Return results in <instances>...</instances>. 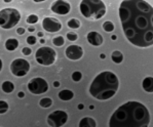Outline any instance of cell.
<instances>
[{
    "instance_id": "cell-1",
    "label": "cell",
    "mask_w": 153,
    "mask_h": 127,
    "mask_svg": "<svg viewBox=\"0 0 153 127\" xmlns=\"http://www.w3.org/2000/svg\"><path fill=\"white\" fill-rule=\"evenodd\" d=\"M124 36L138 47L153 45V6L144 0H124L118 9Z\"/></svg>"
},
{
    "instance_id": "cell-2",
    "label": "cell",
    "mask_w": 153,
    "mask_h": 127,
    "mask_svg": "<svg viewBox=\"0 0 153 127\" xmlns=\"http://www.w3.org/2000/svg\"><path fill=\"white\" fill-rule=\"evenodd\" d=\"M150 122L148 109L139 102H128L111 116L110 127H147Z\"/></svg>"
},
{
    "instance_id": "cell-3",
    "label": "cell",
    "mask_w": 153,
    "mask_h": 127,
    "mask_svg": "<svg viewBox=\"0 0 153 127\" xmlns=\"http://www.w3.org/2000/svg\"><path fill=\"white\" fill-rule=\"evenodd\" d=\"M119 87V80L113 72L105 71L99 74L89 87L91 96L100 100H106L115 95Z\"/></svg>"
},
{
    "instance_id": "cell-4",
    "label": "cell",
    "mask_w": 153,
    "mask_h": 127,
    "mask_svg": "<svg viewBox=\"0 0 153 127\" xmlns=\"http://www.w3.org/2000/svg\"><path fill=\"white\" fill-rule=\"evenodd\" d=\"M79 9L81 15L88 20H100L106 13V5L101 0H83Z\"/></svg>"
},
{
    "instance_id": "cell-5",
    "label": "cell",
    "mask_w": 153,
    "mask_h": 127,
    "mask_svg": "<svg viewBox=\"0 0 153 127\" xmlns=\"http://www.w3.org/2000/svg\"><path fill=\"white\" fill-rule=\"evenodd\" d=\"M21 20V13L16 8H4L0 10V27L5 30L11 29L19 24Z\"/></svg>"
},
{
    "instance_id": "cell-6",
    "label": "cell",
    "mask_w": 153,
    "mask_h": 127,
    "mask_svg": "<svg viewBox=\"0 0 153 127\" xmlns=\"http://www.w3.org/2000/svg\"><path fill=\"white\" fill-rule=\"evenodd\" d=\"M56 52L55 49L48 46L40 47L36 50L35 53V60L38 63L42 66H51L56 62Z\"/></svg>"
},
{
    "instance_id": "cell-7",
    "label": "cell",
    "mask_w": 153,
    "mask_h": 127,
    "mask_svg": "<svg viewBox=\"0 0 153 127\" xmlns=\"http://www.w3.org/2000/svg\"><path fill=\"white\" fill-rule=\"evenodd\" d=\"M10 71L16 77H24L30 71V63L24 58H16L10 63Z\"/></svg>"
},
{
    "instance_id": "cell-8",
    "label": "cell",
    "mask_w": 153,
    "mask_h": 127,
    "mask_svg": "<svg viewBox=\"0 0 153 127\" xmlns=\"http://www.w3.org/2000/svg\"><path fill=\"white\" fill-rule=\"evenodd\" d=\"M28 89L33 95H42L48 90V84L43 78L36 77L30 80L28 83Z\"/></svg>"
},
{
    "instance_id": "cell-9",
    "label": "cell",
    "mask_w": 153,
    "mask_h": 127,
    "mask_svg": "<svg viewBox=\"0 0 153 127\" xmlns=\"http://www.w3.org/2000/svg\"><path fill=\"white\" fill-rule=\"evenodd\" d=\"M68 121V114L62 110H56L48 116V123L51 127H61Z\"/></svg>"
},
{
    "instance_id": "cell-10",
    "label": "cell",
    "mask_w": 153,
    "mask_h": 127,
    "mask_svg": "<svg viewBox=\"0 0 153 127\" xmlns=\"http://www.w3.org/2000/svg\"><path fill=\"white\" fill-rule=\"evenodd\" d=\"M62 23L56 18L48 16V18H44L43 21H42V28L49 33L59 32L62 29Z\"/></svg>"
},
{
    "instance_id": "cell-11",
    "label": "cell",
    "mask_w": 153,
    "mask_h": 127,
    "mask_svg": "<svg viewBox=\"0 0 153 127\" xmlns=\"http://www.w3.org/2000/svg\"><path fill=\"white\" fill-rule=\"evenodd\" d=\"M51 9L53 13H56V15L66 16L71 10V5H70V3H68V2H66V1L58 0V1L53 2Z\"/></svg>"
},
{
    "instance_id": "cell-12",
    "label": "cell",
    "mask_w": 153,
    "mask_h": 127,
    "mask_svg": "<svg viewBox=\"0 0 153 127\" xmlns=\"http://www.w3.org/2000/svg\"><path fill=\"white\" fill-rule=\"evenodd\" d=\"M65 55L67 56V58H69V60L78 61V60H80L82 58V55H83V49H82L81 46L72 44V45H69L66 48Z\"/></svg>"
},
{
    "instance_id": "cell-13",
    "label": "cell",
    "mask_w": 153,
    "mask_h": 127,
    "mask_svg": "<svg viewBox=\"0 0 153 127\" xmlns=\"http://www.w3.org/2000/svg\"><path fill=\"white\" fill-rule=\"evenodd\" d=\"M86 39H88V43L91 44L93 46H100L103 44L104 42V39H103V36L101 34H99L98 32L96 31H91L89 32L86 36Z\"/></svg>"
},
{
    "instance_id": "cell-14",
    "label": "cell",
    "mask_w": 153,
    "mask_h": 127,
    "mask_svg": "<svg viewBox=\"0 0 153 127\" xmlns=\"http://www.w3.org/2000/svg\"><path fill=\"white\" fill-rule=\"evenodd\" d=\"M58 95L61 100L67 102V100H72L73 96H74V92L72 90H70V89H64V90H61Z\"/></svg>"
},
{
    "instance_id": "cell-15",
    "label": "cell",
    "mask_w": 153,
    "mask_h": 127,
    "mask_svg": "<svg viewBox=\"0 0 153 127\" xmlns=\"http://www.w3.org/2000/svg\"><path fill=\"white\" fill-rule=\"evenodd\" d=\"M142 86L146 92H153V77H146L143 80Z\"/></svg>"
},
{
    "instance_id": "cell-16",
    "label": "cell",
    "mask_w": 153,
    "mask_h": 127,
    "mask_svg": "<svg viewBox=\"0 0 153 127\" xmlns=\"http://www.w3.org/2000/svg\"><path fill=\"white\" fill-rule=\"evenodd\" d=\"M97 123H96L95 119L91 118V117H85L82 118L79 122V127H96Z\"/></svg>"
},
{
    "instance_id": "cell-17",
    "label": "cell",
    "mask_w": 153,
    "mask_h": 127,
    "mask_svg": "<svg viewBox=\"0 0 153 127\" xmlns=\"http://www.w3.org/2000/svg\"><path fill=\"white\" fill-rule=\"evenodd\" d=\"M19 41L16 38H8L5 41V48L9 51H13L18 48Z\"/></svg>"
},
{
    "instance_id": "cell-18",
    "label": "cell",
    "mask_w": 153,
    "mask_h": 127,
    "mask_svg": "<svg viewBox=\"0 0 153 127\" xmlns=\"http://www.w3.org/2000/svg\"><path fill=\"white\" fill-rule=\"evenodd\" d=\"M15 90V85L11 81H4L2 83V91L5 93H11Z\"/></svg>"
},
{
    "instance_id": "cell-19",
    "label": "cell",
    "mask_w": 153,
    "mask_h": 127,
    "mask_svg": "<svg viewBox=\"0 0 153 127\" xmlns=\"http://www.w3.org/2000/svg\"><path fill=\"white\" fill-rule=\"evenodd\" d=\"M111 58L115 63H122V61H123V55H122L120 51L115 50L112 52Z\"/></svg>"
},
{
    "instance_id": "cell-20",
    "label": "cell",
    "mask_w": 153,
    "mask_h": 127,
    "mask_svg": "<svg viewBox=\"0 0 153 127\" xmlns=\"http://www.w3.org/2000/svg\"><path fill=\"white\" fill-rule=\"evenodd\" d=\"M80 21L77 20V18H71V20L68 21L67 23V26L69 28H71V29H78L79 27H80Z\"/></svg>"
},
{
    "instance_id": "cell-21",
    "label": "cell",
    "mask_w": 153,
    "mask_h": 127,
    "mask_svg": "<svg viewBox=\"0 0 153 127\" xmlns=\"http://www.w3.org/2000/svg\"><path fill=\"white\" fill-rule=\"evenodd\" d=\"M39 105H40L41 108H44V109H48V108L51 107L53 105V100L49 97H44L41 98L40 102H39Z\"/></svg>"
},
{
    "instance_id": "cell-22",
    "label": "cell",
    "mask_w": 153,
    "mask_h": 127,
    "mask_svg": "<svg viewBox=\"0 0 153 127\" xmlns=\"http://www.w3.org/2000/svg\"><path fill=\"white\" fill-rule=\"evenodd\" d=\"M53 43L55 46H58V47H61L65 44V39L64 37L62 36H56L53 39Z\"/></svg>"
},
{
    "instance_id": "cell-23",
    "label": "cell",
    "mask_w": 153,
    "mask_h": 127,
    "mask_svg": "<svg viewBox=\"0 0 153 127\" xmlns=\"http://www.w3.org/2000/svg\"><path fill=\"white\" fill-rule=\"evenodd\" d=\"M103 29H104V31L106 32H112L113 30H114V24H113L112 22H110V21H107V22H105L104 24H103Z\"/></svg>"
},
{
    "instance_id": "cell-24",
    "label": "cell",
    "mask_w": 153,
    "mask_h": 127,
    "mask_svg": "<svg viewBox=\"0 0 153 127\" xmlns=\"http://www.w3.org/2000/svg\"><path fill=\"white\" fill-rule=\"evenodd\" d=\"M8 111V103L4 100H0V114H5Z\"/></svg>"
},
{
    "instance_id": "cell-25",
    "label": "cell",
    "mask_w": 153,
    "mask_h": 127,
    "mask_svg": "<svg viewBox=\"0 0 153 127\" xmlns=\"http://www.w3.org/2000/svg\"><path fill=\"white\" fill-rule=\"evenodd\" d=\"M37 22H38V16H37V15H30L27 18V23H28V24L34 25V24H36Z\"/></svg>"
},
{
    "instance_id": "cell-26",
    "label": "cell",
    "mask_w": 153,
    "mask_h": 127,
    "mask_svg": "<svg viewBox=\"0 0 153 127\" xmlns=\"http://www.w3.org/2000/svg\"><path fill=\"white\" fill-rule=\"evenodd\" d=\"M71 77H72V80L74 82H79L82 79V74H81V72H79V71H75V72L72 73Z\"/></svg>"
},
{
    "instance_id": "cell-27",
    "label": "cell",
    "mask_w": 153,
    "mask_h": 127,
    "mask_svg": "<svg viewBox=\"0 0 153 127\" xmlns=\"http://www.w3.org/2000/svg\"><path fill=\"white\" fill-rule=\"evenodd\" d=\"M67 38L68 40H70V41H75V40L78 39V35L74 32H69V33H67Z\"/></svg>"
},
{
    "instance_id": "cell-28",
    "label": "cell",
    "mask_w": 153,
    "mask_h": 127,
    "mask_svg": "<svg viewBox=\"0 0 153 127\" xmlns=\"http://www.w3.org/2000/svg\"><path fill=\"white\" fill-rule=\"evenodd\" d=\"M26 41H27V43L29 44V45H34V44H36L37 39L35 36H29L27 39H26Z\"/></svg>"
},
{
    "instance_id": "cell-29",
    "label": "cell",
    "mask_w": 153,
    "mask_h": 127,
    "mask_svg": "<svg viewBox=\"0 0 153 127\" xmlns=\"http://www.w3.org/2000/svg\"><path fill=\"white\" fill-rule=\"evenodd\" d=\"M22 53L24 55H30L32 53V49L31 47H23L22 49Z\"/></svg>"
},
{
    "instance_id": "cell-30",
    "label": "cell",
    "mask_w": 153,
    "mask_h": 127,
    "mask_svg": "<svg viewBox=\"0 0 153 127\" xmlns=\"http://www.w3.org/2000/svg\"><path fill=\"white\" fill-rule=\"evenodd\" d=\"M25 32H26V30L24 28H18V29H16V34L18 35H23V34H25Z\"/></svg>"
},
{
    "instance_id": "cell-31",
    "label": "cell",
    "mask_w": 153,
    "mask_h": 127,
    "mask_svg": "<svg viewBox=\"0 0 153 127\" xmlns=\"http://www.w3.org/2000/svg\"><path fill=\"white\" fill-rule=\"evenodd\" d=\"M53 87L58 88V87H60V86H61V83H60V82H59V81H53Z\"/></svg>"
},
{
    "instance_id": "cell-32",
    "label": "cell",
    "mask_w": 153,
    "mask_h": 127,
    "mask_svg": "<svg viewBox=\"0 0 153 127\" xmlns=\"http://www.w3.org/2000/svg\"><path fill=\"white\" fill-rule=\"evenodd\" d=\"M18 96H19V97H20V98H23V97H24V96H25V93L23 92V91H20V92L18 93Z\"/></svg>"
},
{
    "instance_id": "cell-33",
    "label": "cell",
    "mask_w": 153,
    "mask_h": 127,
    "mask_svg": "<svg viewBox=\"0 0 153 127\" xmlns=\"http://www.w3.org/2000/svg\"><path fill=\"white\" fill-rule=\"evenodd\" d=\"M77 108H78V110H83V109H84V106H83V103H79V105H78V107H77Z\"/></svg>"
},
{
    "instance_id": "cell-34",
    "label": "cell",
    "mask_w": 153,
    "mask_h": 127,
    "mask_svg": "<svg viewBox=\"0 0 153 127\" xmlns=\"http://www.w3.org/2000/svg\"><path fill=\"white\" fill-rule=\"evenodd\" d=\"M28 31H29V32H34L35 31V28H33V27L29 28V29H28Z\"/></svg>"
},
{
    "instance_id": "cell-35",
    "label": "cell",
    "mask_w": 153,
    "mask_h": 127,
    "mask_svg": "<svg viewBox=\"0 0 153 127\" xmlns=\"http://www.w3.org/2000/svg\"><path fill=\"white\" fill-rule=\"evenodd\" d=\"M2 67H3V63H2V61H1V58H0V72H1V70H2Z\"/></svg>"
},
{
    "instance_id": "cell-36",
    "label": "cell",
    "mask_w": 153,
    "mask_h": 127,
    "mask_svg": "<svg viewBox=\"0 0 153 127\" xmlns=\"http://www.w3.org/2000/svg\"><path fill=\"white\" fill-rule=\"evenodd\" d=\"M37 36H38V37H42V36H43V33H42V32H38V33H37Z\"/></svg>"
},
{
    "instance_id": "cell-37",
    "label": "cell",
    "mask_w": 153,
    "mask_h": 127,
    "mask_svg": "<svg viewBox=\"0 0 153 127\" xmlns=\"http://www.w3.org/2000/svg\"><path fill=\"white\" fill-rule=\"evenodd\" d=\"M100 58H102V60H104V58H106V55H104V53H101V55H100Z\"/></svg>"
},
{
    "instance_id": "cell-38",
    "label": "cell",
    "mask_w": 153,
    "mask_h": 127,
    "mask_svg": "<svg viewBox=\"0 0 153 127\" xmlns=\"http://www.w3.org/2000/svg\"><path fill=\"white\" fill-rule=\"evenodd\" d=\"M40 43H41V44H44V43H45V39H40Z\"/></svg>"
},
{
    "instance_id": "cell-39",
    "label": "cell",
    "mask_w": 153,
    "mask_h": 127,
    "mask_svg": "<svg viewBox=\"0 0 153 127\" xmlns=\"http://www.w3.org/2000/svg\"><path fill=\"white\" fill-rule=\"evenodd\" d=\"M111 39L112 40H116V36H115V35H113V36L111 37Z\"/></svg>"
},
{
    "instance_id": "cell-40",
    "label": "cell",
    "mask_w": 153,
    "mask_h": 127,
    "mask_svg": "<svg viewBox=\"0 0 153 127\" xmlns=\"http://www.w3.org/2000/svg\"><path fill=\"white\" fill-rule=\"evenodd\" d=\"M89 109H91V110H94V109H95V106H89Z\"/></svg>"
}]
</instances>
